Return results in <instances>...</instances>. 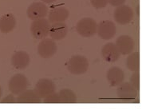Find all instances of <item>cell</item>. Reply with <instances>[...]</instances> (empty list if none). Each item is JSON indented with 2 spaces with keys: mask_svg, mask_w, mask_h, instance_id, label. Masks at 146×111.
I'll list each match as a JSON object with an SVG mask.
<instances>
[{
  "mask_svg": "<svg viewBox=\"0 0 146 111\" xmlns=\"http://www.w3.org/2000/svg\"><path fill=\"white\" fill-rule=\"evenodd\" d=\"M116 25L112 21L104 20L98 24L97 34L103 40L112 39L116 35Z\"/></svg>",
  "mask_w": 146,
  "mask_h": 111,
  "instance_id": "52a82bcc",
  "label": "cell"
},
{
  "mask_svg": "<svg viewBox=\"0 0 146 111\" xmlns=\"http://www.w3.org/2000/svg\"><path fill=\"white\" fill-rule=\"evenodd\" d=\"M28 86V79L23 74H16L12 76L8 82L10 91L14 95H19L25 91Z\"/></svg>",
  "mask_w": 146,
  "mask_h": 111,
  "instance_id": "277c9868",
  "label": "cell"
},
{
  "mask_svg": "<svg viewBox=\"0 0 146 111\" xmlns=\"http://www.w3.org/2000/svg\"><path fill=\"white\" fill-rule=\"evenodd\" d=\"M61 103L71 104L75 103L77 102V96L75 93L70 89H62L58 92Z\"/></svg>",
  "mask_w": 146,
  "mask_h": 111,
  "instance_id": "ffe728a7",
  "label": "cell"
},
{
  "mask_svg": "<svg viewBox=\"0 0 146 111\" xmlns=\"http://www.w3.org/2000/svg\"><path fill=\"white\" fill-rule=\"evenodd\" d=\"M57 44L51 39H43L38 46V53L42 58H50L57 53Z\"/></svg>",
  "mask_w": 146,
  "mask_h": 111,
  "instance_id": "5b68a950",
  "label": "cell"
},
{
  "mask_svg": "<svg viewBox=\"0 0 146 111\" xmlns=\"http://www.w3.org/2000/svg\"><path fill=\"white\" fill-rule=\"evenodd\" d=\"M98 23L92 18H83L77 23L76 30L79 35L84 38H90L97 34Z\"/></svg>",
  "mask_w": 146,
  "mask_h": 111,
  "instance_id": "7a4b0ae2",
  "label": "cell"
},
{
  "mask_svg": "<svg viewBox=\"0 0 146 111\" xmlns=\"http://www.w3.org/2000/svg\"><path fill=\"white\" fill-rule=\"evenodd\" d=\"M116 46L121 55H128L133 51L135 47L134 40L129 35H121L116 40Z\"/></svg>",
  "mask_w": 146,
  "mask_h": 111,
  "instance_id": "30bf717a",
  "label": "cell"
},
{
  "mask_svg": "<svg viewBox=\"0 0 146 111\" xmlns=\"http://www.w3.org/2000/svg\"><path fill=\"white\" fill-rule=\"evenodd\" d=\"M106 78L111 86L114 87L123 82L125 78V74L121 68L113 66L107 71Z\"/></svg>",
  "mask_w": 146,
  "mask_h": 111,
  "instance_id": "e0dca14e",
  "label": "cell"
},
{
  "mask_svg": "<svg viewBox=\"0 0 146 111\" xmlns=\"http://www.w3.org/2000/svg\"><path fill=\"white\" fill-rule=\"evenodd\" d=\"M47 15L48 20L50 23H64L68 19L70 13L66 8L59 7H55L50 10Z\"/></svg>",
  "mask_w": 146,
  "mask_h": 111,
  "instance_id": "9a60e30c",
  "label": "cell"
},
{
  "mask_svg": "<svg viewBox=\"0 0 146 111\" xmlns=\"http://www.w3.org/2000/svg\"><path fill=\"white\" fill-rule=\"evenodd\" d=\"M44 103L48 104H58L61 103V100H60L58 93H53L51 94L48 95L43 100Z\"/></svg>",
  "mask_w": 146,
  "mask_h": 111,
  "instance_id": "44dd1931",
  "label": "cell"
},
{
  "mask_svg": "<svg viewBox=\"0 0 146 111\" xmlns=\"http://www.w3.org/2000/svg\"><path fill=\"white\" fill-rule=\"evenodd\" d=\"M108 1H109V3L110 4L111 6L116 7L121 6L125 2V0H108Z\"/></svg>",
  "mask_w": 146,
  "mask_h": 111,
  "instance_id": "d4e9b609",
  "label": "cell"
},
{
  "mask_svg": "<svg viewBox=\"0 0 146 111\" xmlns=\"http://www.w3.org/2000/svg\"><path fill=\"white\" fill-rule=\"evenodd\" d=\"M42 2H43L44 3H54L56 0H41Z\"/></svg>",
  "mask_w": 146,
  "mask_h": 111,
  "instance_id": "484cf974",
  "label": "cell"
},
{
  "mask_svg": "<svg viewBox=\"0 0 146 111\" xmlns=\"http://www.w3.org/2000/svg\"><path fill=\"white\" fill-rule=\"evenodd\" d=\"M16 26V19L12 14H6L0 19V31L3 34L11 32Z\"/></svg>",
  "mask_w": 146,
  "mask_h": 111,
  "instance_id": "ac0fdd59",
  "label": "cell"
},
{
  "mask_svg": "<svg viewBox=\"0 0 146 111\" xmlns=\"http://www.w3.org/2000/svg\"><path fill=\"white\" fill-rule=\"evenodd\" d=\"M130 84L138 91L140 90V73L139 71L134 72L130 77Z\"/></svg>",
  "mask_w": 146,
  "mask_h": 111,
  "instance_id": "7402d4cb",
  "label": "cell"
},
{
  "mask_svg": "<svg viewBox=\"0 0 146 111\" xmlns=\"http://www.w3.org/2000/svg\"><path fill=\"white\" fill-rule=\"evenodd\" d=\"M133 10L126 5H121L115 10L113 17L115 21L120 25H127L130 23L133 19Z\"/></svg>",
  "mask_w": 146,
  "mask_h": 111,
  "instance_id": "8992f818",
  "label": "cell"
},
{
  "mask_svg": "<svg viewBox=\"0 0 146 111\" xmlns=\"http://www.w3.org/2000/svg\"><path fill=\"white\" fill-rule=\"evenodd\" d=\"M117 95L121 99H134L137 96V90L131 85L130 82H121L117 86Z\"/></svg>",
  "mask_w": 146,
  "mask_h": 111,
  "instance_id": "4fadbf2b",
  "label": "cell"
},
{
  "mask_svg": "<svg viewBox=\"0 0 146 111\" xmlns=\"http://www.w3.org/2000/svg\"><path fill=\"white\" fill-rule=\"evenodd\" d=\"M55 84L48 78H41L36 83L35 90L41 98H45L48 95L55 92Z\"/></svg>",
  "mask_w": 146,
  "mask_h": 111,
  "instance_id": "9c48e42d",
  "label": "cell"
},
{
  "mask_svg": "<svg viewBox=\"0 0 146 111\" xmlns=\"http://www.w3.org/2000/svg\"><path fill=\"white\" fill-rule=\"evenodd\" d=\"M0 102L1 103H16V98H15V95L11 94L3 98L0 101Z\"/></svg>",
  "mask_w": 146,
  "mask_h": 111,
  "instance_id": "cb8c5ba5",
  "label": "cell"
},
{
  "mask_svg": "<svg viewBox=\"0 0 146 111\" xmlns=\"http://www.w3.org/2000/svg\"><path fill=\"white\" fill-rule=\"evenodd\" d=\"M92 6L96 9H103L109 3L108 0H90Z\"/></svg>",
  "mask_w": 146,
  "mask_h": 111,
  "instance_id": "603a6c76",
  "label": "cell"
},
{
  "mask_svg": "<svg viewBox=\"0 0 146 111\" xmlns=\"http://www.w3.org/2000/svg\"><path fill=\"white\" fill-rule=\"evenodd\" d=\"M48 15L47 6L42 2L31 3L27 10V15L32 21L45 18Z\"/></svg>",
  "mask_w": 146,
  "mask_h": 111,
  "instance_id": "ba28073f",
  "label": "cell"
},
{
  "mask_svg": "<svg viewBox=\"0 0 146 111\" xmlns=\"http://www.w3.org/2000/svg\"><path fill=\"white\" fill-rule=\"evenodd\" d=\"M102 55L105 61L110 63H113L117 62L120 58V52L113 43H108L103 46L102 49Z\"/></svg>",
  "mask_w": 146,
  "mask_h": 111,
  "instance_id": "8fae6325",
  "label": "cell"
},
{
  "mask_svg": "<svg viewBox=\"0 0 146 111\" xmlns=\"http://www.w3.org/2000/svg\"><path fill=\"white\" fill-rule=\"evenodd\" d=\"M50 28V23L49 20L42 18L37 20H34L31 25V32L32 36L38 40L45 39L49 35Z\"/></svg>",
  "mask_w": 146,
  "mask_h": 111,
  "instance_id": "3957f363",
  "label": "cell"
},
{
  "mask_svg": "<svg viewBox=\"0 0 146 111\" xmlns=\"http://www.w3.org/2000/svg\"><path fill=\"white\" fill-rule=\"evenodd\" d=\"M31 62V58L28 53L23 51L15 52L11 57V64L16 70H23L27 67Z\"/></svg>",
  "mask_w": 146,
  "mask_h": 111,
  "instance_id": "7c38bea8",
  "label": "cell"
},
{
  "mask_svg": "<svg viewBox=\"0 0 146 111\" xmlns=\"http://www.w3.org/2000/svg\"><path fill=\"white\" fill-rule=\"evenodd\" d=\"M68 27L65 23H55L50 25L49 31V35L51 39L54 41H59L63 39L67 35Z\"/></svg>",
  "mask_w": 146,
  "mask_h": 111,
  "instance_id": "5bb4252c",
  "label": "cell"
},
{
  "mask_svg": "<svg viewBox=\"0 0 146 111\" xmlns=\"http://www.w3.org/2000/svg\"><path fill=\"white\" fill-rule=\"evenodd\" d=\"M2 94H3V92H2V88L0 86V98H2Z\"/></svg>",
  "mask_w": 146,
  "mask_h": 111,
  "instance_id": "4316f807",
  "label": "cell"
},
{
  "mask_svg": "<svg viewBox=\"0 0 146 111\" xmlns=\"http://www.w3.org/2000/svg\"><path fill=\"white\" fill-rule=\"evenodd\" d=\"M67 70L72 74L80 75L83 74L89 69V61L85 56L74 55L69 59L67 62Z\"/></svg>",
  "mask_w": 146,
  "mask_h": 111,
  "instance_id": "6da1fadb",
  "label": "cell"
},
{
  "mask_svg": "<svg viewBox=\"0 0 146 111\" xmlns=\"http://www.w3.org/2000/svg\"><path fill=\"white\" fill-rule=\"evenodd\" d=\"M127 68L133 72L140 71V53L132 52L126 59Z\"/></svg>",
  "mask_w": 146,
  "mask_h": 111,
  "instance_id": "d6986e66",
  "label": "cell"
},
{
  "mask_svg": "<svg viewBox=\"0 0 146 111\" xmlns=\"http://www.w3.org/2000/svg\"><path fill=\"white\" fill-rule=\"evenodd\" d=\"M42 102V98L35 90H26L21 93L16 98V102L21 104H37Z\"/></svg>",
  "mask_w": 146,
  "mask_h": 111,
  "instance_id": "2e32d148",
  "label": "cell"
}]
</instances>
